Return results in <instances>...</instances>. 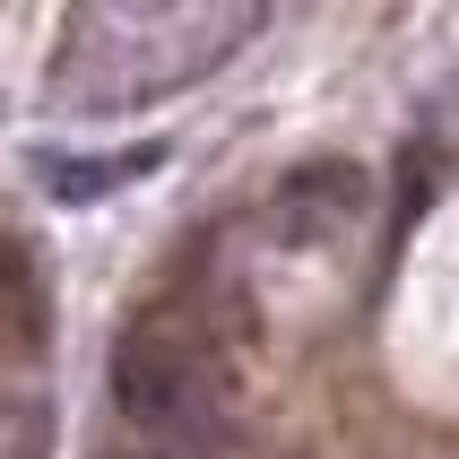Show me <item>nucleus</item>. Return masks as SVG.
<instances>
[{
    "label": "nucleus",
    "instance_id": "obj_2",
    "mask_svg": "<svg viewBox=\"0 0 459 459\" xmlns=\"http://www.w3.org/2000/svg\"><path fill=\"white\" fill-rule=\"evenodd\" d=\"M104 382H113V408H122L139 434L174 442V451H208V442L226 434V390H217L208 356L182 330H156V321L122 330Z\"/></svg>",
    "mask_w": 459,
    "mask_h": 459
},
{
    "label": "nucleus",
    "instance_id": "obj_3",
    "mask_svg": "<svg viewBox=\"0 0 459 459\" xmlns=\"http://www.w3.org/2000/svg\"><path fill=\"white\" fill-rule=\"evenodd\" d=\"M356 208H364V165H347V156H312L278 182V234H295V243L356 226Z\"/></svg>",
    "mask_w": 459,
    "mask_h": 459
},
{
    "label": "nucleus",
    "instance_id": "obj_6",
    "mask_svg": "<svg viewBox=\"0 0 459 459\" xmlns=\"http://www.w3.org/2000/svg\"><path fill=\"white\" fill-rule=\"evenodd\" d=\"M96 459H122V451H96ZM139 459H156V451H139Z\"/></svg>",
    "mask_w": 459,
    "mask_h": 459
},
{
    "label": "nucleus",
    "instance_id": "obj_1",
    "mask_svg": "<svg viewBox=\"0 0 459 459\" xmlns=\"http://www.w3.org/2000/svg\"><path fill=\"white\" fill-rule=\"evenodd\" d=\"M243 26H252V9H148V0L139 9H78L52 87L78 113H130V104L182 87L191 70H208Z\"/></svg>",
    "mask_w": 459,
    "mask_h": 459
},
{
    "label": "nucleus",
    "instance_id": "obj_4",
    "mask_svg": "<svg viewBox=\"0 0 459 459\" xmlns=\"http://www.w3.org/2000/svg\"><path fill=\"white\" fill-rule=\"evenodd\" d=\"M165 165V148H113V156H35V174H44V191L61 208H87L104 200V191H122V182L156 174Z\"/></svg>",
    "mask_w": 459,
    "mask_h": 459
},
{
    "label": "nucleus",
    "instance_id": "obj_5",
    "mask_svg": "<svg viewBox=\"0 0 459 459\" xmlns=\"http://www.w3.org/2000/svg\"><path fill=\"white\" fill-rule=\"evenodd\" d=\"M44 347V269L26 260V243L0 234V364H18Z\"/></svg>",
    "mask_w": 459,
    "mask_h": 459
},
{
    "label": "nucleus",
    "instance_id": "obj_7",
    "mask_svg": "<svg viewBox=\"0 0 459 459\" xmlns=\"http://www.w3.org/2000/svg\"><path fill=\"white\" fill-rule=\"evenodd\" d=\"M18 459H35V451H18Z\"/></svg>",
    "mask_w": 459,
    "mask_h": 459
}]
</instances>
